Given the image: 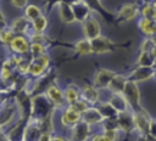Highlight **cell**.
Segmentation results:
<instances>
[{"label":"cell","instance_id":"6da1fadb","mask_svg":"<svg viewBox=\"0 0 156 141\" xmlns=\"http://www.w3.org/2000/svg\"><path fill=\"white\" fill-rule=\"evenodd\" d=\"M33 107H32V117L37 120H44L46 118H50L52 114V111L56 108L55 105L50 101V98L46 96V94H38L32 97Z\"/></svg>","mask_w":156,"mask_h":141},{"label":"cell","instance_id":"7a4b0ae2","mask_svg":"<svg viewBox=\"0 0 156 141\" xmlns=\"http://www.w3.org/2000/svg\"><path fill=\"white\" fill-rule=\"evenodd\" d=\"M123 95H124L129 107L133 109V113L143 109V107L140 105V92H139V89L136 86V83L128 80L126 84Z\"/></svg>","mask_w":156,"mask_h":141},{"label":"cell","instance_id":"3957f363","mask_svg":"<svg viewBox=\"0 0 156 141\" xmlns=\"http://www.w3.org/2000/svg\"><path fill=\"white\" fill-rule=\"evenodd\" d=\"M49 64H50L49 53H44L39 57L32 58L29 75L33 79H37V78H40V77L45 75L46 73H49Z\"/></svg>","mask_w":156,"mask_h":141},{"label":"cell","instance_id":"277c9868","mask_svg":"<svg viewBox=\"0 0 156 141\" xmlns=\"http://www.w3.org/2000/svg\"><path fill=\"white\" fill-rule=\"evenodd\" d=\"M30 44L32 43L27 38V35H16L7 46L12 53L20 55V56H26L30 51Z\"/></svg>","mask_w":156,"mask_h":141},{"label":"cell","instance_id":"5b68a950","mask_svg":"<svg viewBox=\"0 0 156 141\" xmlns=\"http://www.w3.org/2000/svg\"><path fill=\"white\" fill-rule=\"evenodd\" d=\"M90 41H91V46H93V53H95V55L111 52L116 49V44L111 39H108L107 36H104V35H100Z\"/></svg>","mask_w":156,"mask_h":141},{"label":"cell","instance_id":"8992f818","mask_svg":"<svg viewBox=\"0 0 156 141\" xmlns=\"http://www.w3.org/2000/svg\"><path fill=\"white\" fill-rule=\"evenodd\" d=\"M46 96L50 98V101L55 105L56 108H66L68 105L66 102L65 95H63V90H61V88L58 85H56L55 83H52L45 91Z\"/></svg>","mask_w":156,"mask_h":141},{"label":"cell","instance_id":"52a82bcc","mask_svg":"<svg viewBox=\"0 0 156 141\" xmlns=\"http://www.w3.org/2000/svg\"><path fill=\"white\" fill-rule=\"evenodd\" d=\"M82 30L84 38L88 40H93L101 35V26L99 21L94 17H89L85 22L82 23Z\"/></svg>","mask_w":156,"mask_h":141},{"label":"cell","instance_id":"ba28073f","mask_svg":"<svg viewBox=\"0 0 156 141\" xmlns=\"http://www.w3.org/2000/svg\"><path fill=\"white\" fill-rule=\"evenodd\" d=\"M116 73L106 69V68H100L96 70L95 75H94V80H93V85L98 89H107L110 83L112 81V79L115 78Z\"/></svg>","mask_w":156,"mask_h":141},{"label":"cell","instance_id":"9c48e42d","mask_svg":"<svg viewBox=\"0 0 156 141\" xmlns=\"http://www.w3.org/2000/svg\"><path fill=\"white\" fill-rule=\"evenodd\" d=\"M133 118H134L135 129H136L141 135H144V136L149 135L150 123H151V118L149 117V114H147L144 109H140V111L133 113Z\"/></svg>","mask_w":156,"mask_h":141},{"label":"cell","instance_id":"30bf717a","mask_svg":"<svg viewBox=\"0 0 156 141\" xmlns=\"http://www.w3.org/2000/svg\"><path fill=\"white\" fill-rule=\"evenodd\" d=\"M128 80L139 83V81H145L150 78H155V67H144V66H138L128 77Z\"/></svg>","mask_w":156,"mask_h":141},{"label":"cell","instance_id":"8fae6325","mask_svg":"<svg viewBox=\"0 0 156 141\" xmlns=\"http://www.w3.org/2000/svg\"><path fill=\"white\" fill-rule=\"evenodd\" d=\"M10 28L13 30L16 35H28V33L32 30V22H29L24 15L16 17L11 23Z\"/></svg>","mask_w":156,"mask_h":141},{"label":"cell","instance_id":"7c38bea8","mask_svg":"<svg viewBox=\"0 0 156 141\" xmlns=\"http://www.w3.org/2000/svg\"><path fill=\"white\" fill-rule=\"evenodd\" d=\"M71 129H72L71 141H87V139L90 135V125L83 120L77 123Z\"/></svg>","mask_w":156,"mask_h":141},{"label":"cell","instance_id":"4fadbf2b","mask_svg":"<svg viewBox=\"0 0 156 141\" xmlns=\"http://www.w3.org/2000/svg\"><path fill=\"white\" fill-rule=\"evenodd\" d=\"M139 13V7L135 4H124L117 12V19L119 22H128L134 19Z\"/></svg>","mask_w":156,"mask_h":141},{"label":"cell","instance_id":"5bb4252c","mask_svg":"<svg viewBox=\"0 0 156 141\" xmlns=\"http://www.w3.org/2000/svg\"><path fill=\"white\" fill-rule=\"evenodd\" d=\"M72 9H73V12H74V17H76V22H79V23H83L85 22L90 16L91 13V9L87 5V2L84 0H79L77 2H74L72 5Z\"/></svg>","mask_w":156,"mask_h":141},{"label":"cell","instance_id":"9a60e30c","mask_svg":"<svg viewBox=\"0 0 156 141\" xmlns=\"http://www.w3.org/2000/svg\"><path fill=\"white\" fill-rule=\"evenodd\" d=\"M82 120V113L74 111L73 108H71L69 106H67L61 115V123L67 126V128H72L77 123H79Z\"/></svg>","mask_w":156,"mask_h":141},{"label":"cell","instance_id":"2e32d148","mask_svg":"<svg viewBox=\"0 0 156 141\" xmlns=\"http://www.w3.org/2000/svg\"><path fill=\"white\" fill-rule=\"evenodd\" d=\"M57 12H58V17H60L62 23L72 24V23L76 22V17H74L72 5H69L67 2H61V4L57 5Z\"/></svg>","mask_w":156,"mask_h":141},{"label":"cell","instance_id":"e0dca14e","mask_svg":"<svg viewBox=\"0 0 156 141\" xmlns=\"http://www.w3.org/2000/svg\"><path fill=\"white\" fill-rule=\"evenodd\" d=\"M82 120L89 125H93V124L102 123L105 120V118L102 117V114L100 113L98 107H89L87 111H84L82 113Z\"/></svg>","mask_w":156,"mask_h":141},{"label":"cell","instance_id":"ac0fdd59","mask_svg":"<svg viewBox=\"0 0 156 141\" xmlns=\"http://www.w3.org/2000/svg\"><path fill=\"white\" fill-rule=\"evenodd\" d=\"M63 95L67 105H73L82 98V90L76 84H67L63 89Z\"/></svg>","mask_w":156,"mask_h":141},{"label":"cell","instance_id":"d6986e66","mask_svg":"<svg viewBox=\"0 0 156 141\" xmlns=\"http://www.w3.org/2000/svg\"><path fill=\"white\" fill-rule=\"evenodd\" d=\"M117 123H118V128L122 129L123 131H130L135 128L134 125V118L133 114H130L128 111L127 112H122L118 113L117 115Z\"/></svg>","mask_w":156,"mask_h":141},{"label":"cell","instance_id":"ffe728a7","mask_svg":"<svg viewBox=\"0 0 156 141\" xmlns=\"http://www.w3.org/2000/svg\"><path fill=\"white\" fill-rule=\"evenodd\" d=\"M82 100L91 106L95 105L99 101V89L94 85H84V88L82 89Z\"/></svg>","mask_w":156,"mask_h":141},{"label":"cell","instance_id":"44dd1931","mask_svg":"<svg viewBox=\"0 0 156 141\" xmlns=\"http://www.w3.org/2000/svg\"><path fill=\"white\" fill-rule=\"evenodd\" d=\"M74 52L78 56H87V55H91L93 53V46H91V41L88 39H80L78 41H76L72 45Z\"/></svg>","mask_w":156,"mask_h":141},{"label":"cell","instance_id":"7402d4cb","mask_svg":"<svg viewBox=\"0 0 156 141\" xmlns=\"http://www.w3.org/2000/svg\"><path fill=\"white\" fill-rule=\"evenodd\" d=\"M127 81H128V78L127 77L121 75V74H116L115 78L112 79V81L110 83V85H108L107 89L112 94H123Z\"/></svg>","mask_w":156,"mask_h":141},{"label":"cell","instance_id":"603a6c76","mask_svg":"<svg viewBox=\"0 0 156 141\" xmlns=\"http://www.w3.org/2000/svg\"><path fill=\"white\" fill-rule=\"evenodd\" d=\"M108 102L112 105V107L118 113H122V112H127L128 111L129 105H128V102H127V100H126V97H124L123 94H112V96H111V98H110Z\"/></svg>","mask_w":156,"mask_h":141},{"label":"cell","instance_id":"cb8c5ba5","mask_svg":"<svg viewBox=\"0 0 156 141\" xmlns=\"http://www.w3.org/2000/svg\"><path fill=\"white\" fill-rule=\"evenodd\" d=\"M98 109L100 111V113L105 119H116L118 115V112L112 107L110 102H100Z\"/></svg>","mask_w":156,"mask_h":141},{"label":"cell","instance_id":"d4e9b609","mask_svg":"<svg viewBox=\"0 0 156 141\" xmlns=\"http://www.w3.org/2000/svg\"><path fill=\"white\" fill-rule=\"evenodd\" d=\"M40 16H43V11L39 6L34 5V4H29L27 5V7L24 9V17L29 21V22H33L35 21L37 18H39Z\"/></svg>","mask_w":156,"mask_h":141},{"label":"cell","instance_id":"484cf974","mask_svg":"<svg viewBox=\"0 0 156 141\" xmlns=\"http://www.w3.org/2000/svg\"><path fill=\"white\" fill-rule=\"evenodd\" d=\"M138 66H144V67H155L156 64V58L152 56L151 52H140L136 60Z\"/></svg>","mask_w":156,"mask_h":141},{"label":"cell","instance_id":"4316f807","mask_svg":"<svg viewBox=\"0 0 156 141\" xmlns=\"http://www.w3.org/2000/svg\"><path fill=\"white\" fill-rule=\"evenodd\" d=\"M48 45L46 44H41V43H32L30 44V51H29V56L32 58L39 57L44 53H48Z\"/></svg>","mask_w":156,"mask_h":141},{"label":"cell","instance_id":"83f0119b","mask_svg":"<svg viewBox=\"0 0 156 141\" xmlns=\"http://www.w3.org/2000/svg\"><path fill=\"white\" fill-rule=\"evenodd\" d=\"M48 28V18L45 15L40 16L39 18H37L35 21L32 22V30L37 32V33H44Z\"/></svg>","mask_w":156,"mask_h":141},{"label":"cell","instance_id":"f1b7e54d","mask_svg":"<svg viewBox=\"0 0 156 141\" xmlns=\"http://www.w3.org/2000/svg\"><path fill=\"white\" fill-rule=\"evenodd\" d=\"M15 36H16V34H15L13 30L10 28V24H9L7 27L0 29V41H1L4 45L7 46V45L12 41V39H13Z\"/></svg>","mask_w":156,"mask_h":141},{"label":"cell","instance_id":"f546056e","mask_svg":"<svg viewBox=\"0 0 156 141\" xmlns=\"http://www.w3.org/2000/svg\"><path fill=\"white\" fill-rule=\"evenodd\" d=\"M141 16H143L144 18L156 21V10H155V7L152 6V4H146V5L143 7V10H141Z\"/></svg>","mask_w":156,"mask_h":141},{"label":"cell","instance_id":"4dcf8cb0","mask_svg":"<svg viewBox=\"0 0 156 141\" xmlns=\"http://www.w3.org/2000/svg\"><path fill=\"white\" fill-rule=\"evenodd\" d=\"M155 46H156V44H155L154 39L150 38V36H147V38L144 39L143 43L140 44V52H151Z\"/></svg>","mask_w":156,"mask_h":141},{"label":"cell","instance_id":"1f68e13d","mask_svg":"<svg viewBox=\"0 0 156 141\" xmlns=\"http://www.w3.org/2000/svg\"><path fill=\"white\" fill-rule=\"evenodd\" d=\"M63 1H65V0H45L44 6H45L46 13H50V11H51V9H52L54 6H57L58 4L63 2Z\"/></svg>","mask_w":156,"mask_h":141},{"label":"cell","instance_id":"d6a6232c","mask_svg":"<svg viewBox=\"0 0 156 141\" xmlns=\"http://www.w3.org/2000/svg\"><path fill=\"white\" fill-rule=\"evenodd\" d=\"M104 135L107 141H116L117 140V130H104Z\"/></svg>","mask_w":156,"mask_h":141},{"label":"cell","instance_id":"836d02e7","mask_svg":"<svg viewBox=\"0 0 156 141\" xmlns=\"http://www.w3.org/2000/svg\"><path fill=\"white\" fill-rule=\"evenodd\" d=\"M11 4L17 9H26L28 5V0H11Z\"/></svg>","mask_w":156,"mask_h":141},{"label":"cell","instance_id":"e575fe53","mask_svg":"<svg viewBox=\"0 0 156 141\" xmlns=\"http://www.w3.org/2000/svg\"><path fill=\"white\" fill-rule=\"evenodd\" d=\"M149 135H151L152 137H155V139H156V119H151Z\"/></svg>","mask_w":156,"mask_h":141},{"label":"cell","instance_id":"d590c367","mask_svg":"<svg viewBox=\"0 0 156 141\" xmlns=\"http://www.w3.org/2000/svg\"><path fill=\"white\" fill-rule=\"evenodd\" d=\"M91 141H107V140H106V137H105L104 134H99V135H95Z\"/></svg>","mask_w":156,"mask_h":141},{"label":"cell","instance_id":"8d00e7d4","mask_svg":"<svg viewBox=\"0 0 156 141\" xmlns=\"http://www.w3.org/2000/svg\"><path fill=\"white\" fill-rule=\"evenodd\" d=\"M0 141H11V139L9 137V135H7V134L1 132V134H0Z\"/></svg>","mask_w":156,"mask_h":141},{"label":"cell","instance_id":"74e56055","mask_svg":"<svg viewBox=\"0 0 156 141\" xmlns=\"http://www.w3.org/2000/svg\"><path fill=\"white\" fill-rule=\"evenodd\" d=\"M51 141H66L62 136H58V135H56V136H51Z\"/></svg>","mask_w":156,"mask_h":141},{"label":"cell","instance_id":"f35d334b","mask_svg":"<svg viewBox=\"0 0 156 141\" xmlns=\"http://www.w3.org/2000/svg\"><path fill=\"white\" fill-rule=\"evenodd\" d=\"M1 22H6V21H5V16H4V13H2L1 10H0V23H1Z\"/></svg>","mask_w":156,"mask_h":141},{"label":"cell","instance_id":"ab89813d","mask_svg":"<svg viewBox=\"0 0 156 141\" xmlns=\"http://www.w3.org/2000/svg\"><path fill=\"white\" fill-rule=\"evenodd\" d=\"M151 53H152V56H154V57H155V58H156V46H155V47H154V50H152V51H151Z\"/></svg>","mask_w":156,"mask_h":141},{"label":"cell","instance_id":"60d3db41","mask_svg":"<svg viewBox=\"0 0 156 141\" xmlns=\"http://www.w3.org/2000/svg\"><path fill=\"white\" fill-rule=\"evenodd\" d=\"M155 79H156V68H155Z\"/></svg>","mask_w":156,"mask_h":141},{"label":"cell","instance_id":"b9f144b4","mask_svg":"<svg viewBox=\"0 0 156 141\" xmlns=\"http://www.w3.org/2000/svg\"><path fill=\"white\" fill-rule=\"evenodd\" d=\"M0 134H1V128H0Z\"/></svg>","mask_w":156,"mask_h":141},{"label":"cell","instance_id":"7bdbcfd3","mask_svg":"<svg viewBox=\"0 0 156 141\" xmlns=\"http://www.w3.org/2000/svg\"><path fill=\"white\" fill-rule=\"evenodd\" d=\"M0 113H1V108H0Z\"/></svg>","mask_w":156,"mask_h":141}]
</instances>
